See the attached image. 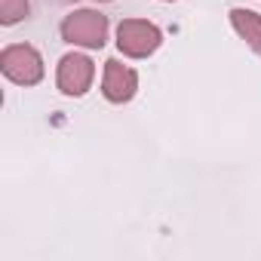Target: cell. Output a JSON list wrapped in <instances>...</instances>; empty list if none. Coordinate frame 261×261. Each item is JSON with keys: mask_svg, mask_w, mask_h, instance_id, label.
<instances>
[{"mask_svg": "<svg viewBox=\"0 0 261 261\" xmlns=\"http://www.w3.org/2000/svg\"><path fill=\"white\" fill-rule=\"evenodd\" d=\"M65 34L68 37H77L80 43H89V46H101V34H105V19L101 16H92V13H80L77 22L71 19L65 25Z\"/></svg>", "mask_w": 261, "mask_h": 261, "instance_id": "obj_1", "label": "cell"}]
</instances>
